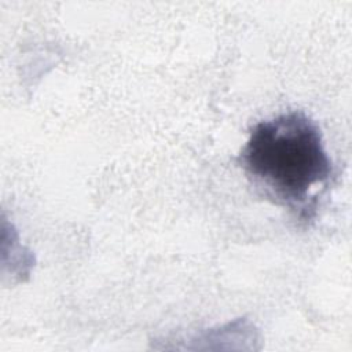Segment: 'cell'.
I'll list each match as a JSON object with an SVG mask.
<instances>
[{"label": "cell", "instance_id": "cell-1", "mask_svg": "<svg viewBox=\"0 0 352 352\" xmlns=\"http://www.w3.org/2000/svg\"><path fill=\"white\" fill-rule=\"evenodd\" d=\"M238 164L250 183L272 202L309 220L316 188L333 175L319 126L302 111H289L253 125Z\"/></svg>", "mask_w": 352, "mask_h": 352}]
</instances>
